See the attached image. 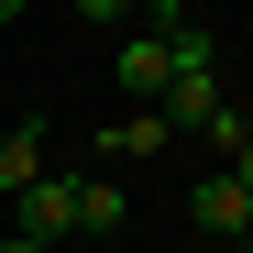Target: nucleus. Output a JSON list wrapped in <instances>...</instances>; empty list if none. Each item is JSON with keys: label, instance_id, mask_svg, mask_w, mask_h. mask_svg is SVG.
<instances>
[{"label": "nucleus", "instance_id": "1", "mask_svg": "<svg viewBox=\"0 0 253 253\" xmlns=\"http://www.w3.org/2000/svg\"><path fill=\"white\" fill-rule=\"evenodd\" d=\"M66 231H77V176H55V165H44V176L22 187V242H44V253H55Z\"/></svg>", "mask_w": 253, "mask_h": 253}, {"label": "nucleus", "instance_id": "2", "mask_svg": "<svg viewBox=\"0 0 253 253\" xmlns=\"http://www.w3.org/2000/svg\"><path fill=\"white\" fill-rule=\"evenodd\" d=\"M110 66H121V88H132V99L154 110V99H165V77H176V44H165V33H143V22H132V33H121V55H110Z\"/></svg>", "mask_w": 253, "mask_h": 253}, {"label": "nucleus", "instance_id": "3", "mask_svg": "<svg viewBox=\"0 0 253 253\" xmlns=\"http://www.w3.org/2000/svg\"><path fill=\"white\" fill-rule=\"evenodd\" d=\"M187 220L198 231H253V187L231 176V165H209V176L187 187Z\"/></svg>", "mask_w": 253, "mask_h": 253}, {"label": "nucleus", "instance_id": "4", "mask_svg": "<svg viewBox=\"0 0 253 253\" xmlns=\"http://www.w3.org/2000/svg\"><path fill=\"white\" fill-rule=\"evenodd\" d=\"M44 143H55V132H44V110H22L11 132H0V198H22L33 176H44Z\"/></svg>", "mask_w": 253, "mask_h": 253}, {"label": "nucleus", "instance_id": "5", "mask_svg": "<svg viewBox=\"0 0 253 253\" xmlns=\"http://www.w3.org/2000/svg\"><path fill=\"white\" fill-rule=\"evenodd\" d=\"M154 110H165V132H198V121L220 110V66H176V77H165V99H154Z\"/></svg>", "mask_w": 253, "mask_h": 253}, {"label": "nucleus", "instance_id": "6", "mask_svg": "<svg viewBox=\"0 0 253 253\" xmlns=\"http://www.w3.org/2000/svg\"><path fill=\"white\" fill-rule=\"evenodd\" d=\"M165 143H176V132H165V110H121L110 132L88 143V154H110V165H143V154H165Z\"/></svg>", "mask_w": 253, "mask_h": 253}, {"label": "nucleus", "instance_id": "7", "mask_svg": "<svg viewBox=\"0 0 253 253\" xmlns=\"http://www.w3.org/2000/svg\"><path fill=\"white\" fill-rule=\"evenodd\" d=\"M77 231H121V187L110 176H77Z\"/></svg>", "mask_w": 253, "mask_h": 253}, {"label": "nucleus", "instance_id": "8", "mask_svg": "<svg viewBox=\"0 0 253 253\" xmlns=\"http://www.w3.org/2000/svg\"><path fill=\"white\" fill-rule=\"evenodd\" d=\"M132 11L143 0H77V22H99V33H132Z\"/></svg>", "mask_w": 253, "mask_h": 253}, {"label": "nucleus", "instance_id": "9", "mask_svg": "<svg viewBox=\"0 0 253 253\" xmlns=\"http://www.w3.org/2000/svg\"><path fill=\"white\" fill-rule=\"evenodd\" d=\"M220 165H231V176H242V187H253V132H242V143H231V154H220Z\"/></svg>", "mask_w": 253, "mask_h": 253}, {"label": "nucleus", "instance_id": "10", "mask_svg": "<svg viewBox=\"0 0 253 253\" xmlns=\"http://www.w3.org/2000/svg\"><path fill=\"white\" fill-rule=\"evenodd\" d=\"M22 11H33V0H0V22H22Z\"/></svg>", "mask_w": 253, "mask_h": 253}, {"label": "nucleus", "instance_id": "11", "mask_svg": "<svg viewBox=\"0 0 253 253\" xmlns=\"http://www.w3.org/2000/svg\"><path fill=\"white\" fill-rule=\"evenodd\" d=\"M0 253H44V242H22V231H11V242H0Z\"/></svg>", "mask_w": 253, "mask_h": 253}, {"label": "nucleus", "instance_id": "12", "mask_svg": "<svg viewBox=\"0 0 253 253\" xmlns=\"http://www.w3.org/2000/svg\"><path fill=\"white\" fill-rule=\"evenodd\" d=\"M242 242H253V231H242Z\"/></svg>", "mask_w": 253, "mask_h": 253}]
</instances>
